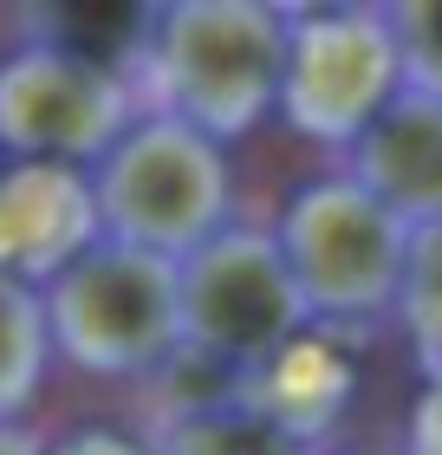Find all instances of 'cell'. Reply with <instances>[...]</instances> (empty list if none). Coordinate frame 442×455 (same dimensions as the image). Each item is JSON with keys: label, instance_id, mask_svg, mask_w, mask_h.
Segmentation results:
<instances>
[{"label": "cell", "instance_id": "7c38bea8", "mask_svg": "<svg viewBox=\"0 0 442 455\" xmlns=\"http://www.w3.org/2000/svg\"><path fill=\"white\" fill-rule=\"evenodd\" d=\"M150 455H319V443L293 436L286 423H273L247 397H215V403L176 410L157 429Z\"/></svg>", "mask_w": 442, "mask_h": 455}, {"label": "cell", "instance_id": "5b68a950", "mask_svg": "<svg viewBox=\"0 0 442 455\" xmlns=\"http://www.w3.org/2000/svg\"><path fill=\"white\" fill-rule=\"evenodd\" d=\"M273 241L312 325H371L397 313L410 228L377 209L351 176H319L293 189Z\"/></svg>", "mask_w": 442, "mask_h": 455}, {"label": "cell", "instance_id": "7a4b0ae2", "mask_svg": "<svg viewBox=\"0 0 442 455\" xmlns=\"http://www.w3.org/2000/svg\"><path fill=\"white\" fill-rule=\"evenodd\" d=\"M46 339L98 378H157L176 358V260L124 241H85L39 286Z\"/></svg>", "mask_w": 442, "mask_h": 455}, {"label": "cell", "instance_id": "52a82bcc", "mask_svg": "<svg viewBox=\"0 0 442 455\" xmlns=\"http://www.w3.org/2000/svg\"><path fill=\"white\" fill-rule=\"evenodd\" d=\"M137 124V85L98 72L72 52L20 46L0 59V150L13 163H59L92 170L111 143Z\"/></svg>", "mask_w": 442, "mask_h": 455}, {"label": "cell", "instance_id": "8fae6325", "mask_svg": "<svg viewBox=\"0 0 442 455\" xmlns=\"http://www.w3.org/2000/svg\"><path fill=\"white\" fill-rule=\"evenodd\" d=\"M27 39L33 46H52V52H72L98 72H117L137 85L143 72V52H150V27H157V7H27Z\"/></svg>", "mask_w": 442, "mask_h": 455}, {"label": "cell", "instance_id": "6da1fadb", "mask_svg": "<svg viewBox=\"0 0 442 455\" xmlns=\"http://www.w3.org/2000/svg\"><path fill=\"white\" fill-rule=\"evenodd\" d=\"M286 66V7L273 0H176L157 7L137 85L157 117L208 143H235L273 111Z\"/></svg>", "mask_w": 442, "mask_h": 455}, {"label": "cell", "instance_id": "8992f818", "mask_svg": "<svg viewBox=\"0 0 442 455\" xmlns=\"http://www.w3.org/2000/svg\"><path fill=\"white\" fill-rule=\"evenodd\" d=\"M404 92L384 7H293L273 111L319 150H351L377 111Z\"/></svg>", "mask_w": 442, "mask_h": 455}, {"label": "cell", "instance_id": "2e32d148", "mask_svg": "<svg viewBox=\"0 0 442 455\" xmlns=\"http://www.w3.org/2000/svg\"><path fill=\"white\" fill-rule=\"evenodd\" d=\"M39 455H150V443L124 436V429H104V423H85V429H66L59 443H39Z\"/></svg>", "mask_w": 442, "mask_h": 455}, {"label": "cell", "instance_id": "30bf717a", "mask_svg": "<svg viewBox=\"0 0 442 455\" xmlns=\"http://www.w3.org/2000/svg\"><path fill=\"white\" fill-rule=\"evenodd\" d=\"M235 397H247L254 410H267L273 423H286L293 436L319 443L339 410L351 403V351L332 345L319 325L300 332L286 351H273L267 364H254L247 378L235 384Z\"/></svg>", "mask_w": 442, "mask_h": 455}, {"label": "cell", "instance_id": "3957f363", "mask_svg": "<svg viewBox=\"0 0 442 455\" xmlns=\"http://www.w3.org/2000/svg\"><path fill=\"white\" fill-rule=\"evenodd\" d=\"M85 182H92L98 235L163 260H182L215 228H228V196H235L221 143L157 111L137 117L85 170Z\"/></svg>", "mask_w": 442, "mask_h": 455}, {"label": "cell", "instance_id": "277c9868", "mask_svg": "<svg viewBox=\"0 0 442 455\" xmlns=\"http://www.w3.org/2000/svg\"><path fill=\"white\" fill-rule=\"evenodd\" d=\"M312 332L273 228L228 221L176 260V351L221 378H247L273 351Z\"/></svg>", "mask_w": 442, "mask_h": 455}, {"label": "cell", "instance_id": "4fadbf2b", "mask_svg": "<svg viewBox=\"0 0 442 455\" xmlns=\"http://www.w3.org/2000/svg\"><path fill=\"white\" fill-rule=\"evenodd\" d=\"M52 364L46 313H39V286H20L0 274V423H20V410L39 397Z\"/></svg>", "mask_w": 442, "mask_h": 455}, {"label": "cell", "instance_id": "5bb4252c", "mask_svg": "<svg viewBox=\"0 0 442 455\" xmlns=\"http://www.w3.org/2000/svg\"><path fill=\"white\" fill-rule=\"evenodd\" d=\"M397 319L423 358V378H442V221L410 235L404 280H397Z\"/></svg>", "mask_w": 442, "mask_h": 455}, {"label": "cell", "instance_id": "e0dca14e", "mask_svg": "<svg viewBox=\"0 0 442 455\" xmlns=\"http://www.w3.org/2000/svg\"><path fill=\"white\" fill-rule=\"evenodd\" d=\"M410 455H442V378H423V397L410 403Z\"/></svg>", "mask_w": 442, "mask_h": 455}, {"label": "cell", "instance_id": "ba28073f", "mask_svg": "<svg viewBox=\"0 0 442 455\" xmlns=\"http://www.w3.org/2000/svg\"><path fill=\"white\" fill-rule=\"evenodd\" d=\"M85 241H98L85 170L59 163H7L0 170V274L46 286Z\"/></svg>", "mask_w": 442, "mask_h": 455}, {"label": "cell", "instance_id": "9c48e42d", "mask_svg": "<svg viewBox=\"0 0 442 455\" xmlns=\"http://www.w3.org/2000/svg\"><path fill=\"white\" fill-rule=\"evenodd\" d=\"M345 156H351L345 176L377 209H390L410 235L442 221V98L404 85Z\"/></svg>", "mask_w": 442, "mask_h": 455}, {"label": "cell", "instance_id": "9a60e30c", "mask_svg": "<svg viewBox=\"0 0 442 455\" xmlns=\"http://www.w3.org/2000/svg\"><path fill=\"white\" fill-rule=\"evenodd\" d=\"M390 13V39H397V66H404V85L442 98V0H404Z\"/></svg>", "mask_w": 442, "mask_h": 455}, {"label": "cell", "instance_id": "d6986e66", "mask_svg": "<svg viewBox=\"0 0 442 455\" xmlns=\"http://www.w3.org/2000/svg\"><path fill=\"white\" fill-rule=\"evenodd\" d=\"M339 455H377V449H339Z\"/></svg>", "mask_w": 442, "mask_h": 455}, {"label": "cell", "instance_id": "ac0fdd59", "mask_svg": "<svg viewBox=\"0 0 442 455\" xmlns=\"http://www.w3.org/2000/svg\"><path fill=\"white\" fill-rule=\"evenodd\" d=\"M0 455H39V436L27 423H0Z\"/></svg>", "mask_w": 442, "mask_h": 455}]
</instances>
